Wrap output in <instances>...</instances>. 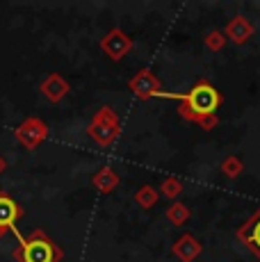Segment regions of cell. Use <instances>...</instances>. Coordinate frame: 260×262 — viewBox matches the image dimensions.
I'll return each mask as SVG.
<instances>
[{"label": "cell", "instance_id": "ba28073f", "mask_svg": "<svg viewBox=\"0 0 260 262\" xmlns=\"http://www.w3.org/2000/svg\"><path fill=\"white\" fill-rule=\"evenodd\" d=\"M23 216V210L7 191H0V226L16 233V221ZM18 237V233H16Z\"/></svg>", "mask_w": 260, "mask_h": 262}, {"label": "cell", "instance_id": "4fadbf2b", "mask_svg": "<svg viewBox=\"0 0 260 262\" xmlns=\"http://www.w3.org/2000/svg\"><path fill=\"white\" fill-rule=\"evenodd\" d=\"M135 201H137V205L142 210H151L160 201V191L153 185H142V187L135 191Z\"/></svg>", "mask_w": 260, "mask_h": 262}, {"label": "cell", "instance_id": "8fae6325", "mask_svg": "<svg viewBox=\"0 0 260 262\" xmlns=\"http://www.w3.org/2000/svg\"><path fill=\"white\" fill-rule=\"evenodd\" d=\"M224 34H226V39H231L233 43L242 46V43H247L249 39L253 37V23L244 16H233L231 21H228L226 30H224Z\"/></svg>", "mask_w": 260, "mask_h": 262}, {"label": "cell", "instance_id": "3957f363", "mask_svg": "<svg viewBox=\"0 0 260 262\" xmlns=\"http://www.w3.org/2000/svg\"><path fill=\"white\" fill-rule=\"evenodd\" d=\"M87 135L89 139H94L101 148H110L121 135V123H119V117L110 105L96 110V114L92 117L87 125Z\"/></svg>", "mask_w": 260, "mask_h": 262}, {"label": "cell", "instance_id": "9a60e30c", "mask_svg": "<svg viewBox=\"0 0 260 262\" xmlns=\"http://www.w3.org/2000/svg\"><path fill=\"white\" fill-rule=\"evenodd\" d=\"M158 191L164 196V199L176 201L178 196L183 194V180L176 178V176H169V178H164L162 183H160V189Z\"/></svg>", "mask_w": 260, "mask_h": 262}, {"label": "cell", "instance_id": "5b68a950", "mask_svg": "<svg viewBox=\"0 0 260 262\" xmlns=\"http://www.w3.org/2000/svg\"><path fill=\"white\" fill-rule=\"evenodd\" d=\"M98 46H101L103 55H107L112 62H119V59H123L130 50H133V37H128L121 28H112L101 39Z\"/></svg>", "mask_w": 260, "mask_h": 262}, {"label": "cell", "instance_id": "6da1fadb", "mask_svg": "<svg viewBox=\"0 0 260 262\" xmlns=\"http://www.w3.org/2000/svg\"><path fill=\"white\" fill-rule=\"evenodd\" d=\"M158 98H174L178 100V114L185 121H192L197 123L201 117H208V114H217L214 110L222 105V94L208 82V80H199L189 92L185 94H171V92H160Z\"/></svg>", "mask_w": 260, "mask_h": 262}, {"label": "cell", "instance_id": "d6986e66", "mask_svg": "<svg viewBox=\"0 0 260 262\" xmlns=\"http://www.w3.org/2000/svg\"><path fill=\"white\" fill-rule=\"evenodd\" d=\"M5 171H7V160H5L3 155H0V176H3Z\"/></svg>", "mask_w": 260, "mask_h": 262}, {"label": "cell", "instance_id": "5bb4252c", "mask_svg": "<svg viewBox=\"0 0 260 262\" xmlns=\"http://www.w3.org/2000/svg\"><path fill=\"white\" fill-rule=\"evenodd\" d=\"M167 219L171 221L174 226H185L189 221V216H192V212H189V208L185 203H181V201H174L171 205L167 208Z\"/></svg>", "mask_w": 260, "mask_h": 262}, {"label": "cell", "instance_id": "ffe728a7", "mask_svg": "<svg viewBox=\"0 0 260 262\" xmlns=\"http://www.w3.org/2000/svg\"><path fill=\"white\" fill-rule=\"evenodd\" d=\"M5 235H7V228H3V226H0V239H3Z\"/></svg>", "mask_w": 260, "mask_h": 262}, {"label": "cell", "instance_id": "9c48e42d", "mask_svg": "<svg viewBox=\"0 0 260 262\" xmlns=\"http://www.w3.org/2000/svg\"><path fill=\"white\" fill-rule=\"evenodd\" d=\"M201 251H203L201 242L194 237L192 233L181 235V237L174 242V246H171V253L176 255L181 262H194L199 255H201Z\"/></svg>", "mask_w": 260, "mask_h": 262}, {"label": "cell", "instance_id": "7a4b0ae2", "mask_svg": "<svg viewBox=\"0 0 260 262\" xmlns=\"http://www.w3.org/2000/svg\"><path fill=\"white\" fill-rule=\"evenodd\" d=\"M14 258L18 262H62L64 253L44 230H32L28 237L18 239V246L14 249Z\"/></svg>", "mask_w": 260, "mask_h": 262}, {"label": "cell", "instance_id": "30bf717a", "mask_svg": "<svg viewBox=\"0 0 260 262\" xmlns=\"http://www.w3.org/2000/svg\"><path fill=\"white\" fill-rule=\"evenodd\" d=\"M39 92L44 94V98L46 100H51V103H59V100L69 94V82L59 73H51V75H46V78L41 80Z\"/></svg>", "mask_w": 260, "mask_h": 262}, {"label": "cell", "instance_id": "52a82bcc", "mask_svg": "<svg viewBox=\"0 0 260 262\" xmlns=\"http://www.w3.org/2000/svg\"><path fill=\"white\" fill-rule=\"evenodd\" d=\"M237 239L242 242L260 262V208L237 228Z\"/></svg>", "mask_w": 260, "mask_h": 262}, {"label": "cell", "instance_id": "277c9868", "mask_svg": "<svg viewBox=\"0 0 260 262\" xmlns=\"http://www.w3.org/2000/svg\"><path fill=\"white\" fill-rule=\"evenodd\" d=\"M48 133H51V130H48V125L44 123L41 119L28 117L16 130H14V137H16V142L21 144L23 148L34 150L37 146H41L48 139Z\"/></svg>", "mask_w": 260, "mask_h": 262}, {"label": "cell", "instance_id": "8992f818", "mask_svg": "<svg viewBox=\"0 0 260 262\" xmlns=\"http://www.w3.org/2000/svg\"><path fill=\"white\" fill-rule=\"evenodd\" d=\"M128 89L137 96L139 100H148V98H156V96L162 92V82L156 78L153 71L142 69V71L135 73L133 78L128 80Z\"/></svg>", "mask_w": 260, "mask_h": 262}, {"label": "cell", "instance_id": "ac0fdd59", "mask_svg": "<svg viewBox=\"0 0 260 262\" xmlns=\"http://www.w3.org/2000/svg\"><path fill=\"white\" fill-rule=\"evenodd\" d=\"M197 123H199V128H201V130L210 133V130H214V128L219 125V117H217V114H208V117H201V119H199Z\"/></svg>", "mask_w": 260, "mask_h": 262}, {"label": "cell", "instance_id": "7c38bea8", "mask_svg": "<svg viewBox=\"0 0 260 262\" xmlns=\"http://www.w3.org/2000/svg\"><path fill=\"white\" fill-rule=\"evenodd\" d=\"M119 183H121L119 173L112 167H101L92 176V185L101 191V194H112V191L119 187Z\"/></svg>", "mask_w": 260, "mask_h": 262}, {"label": "cell", "instance_id": "2e32d148", "mask_svg": "<svg viewBox=\"0 0 260 262\" xmlns=\"http://www.w3.org/2000/svg\"><path fill=\"white\" fill-rule=\"evenodd\" d=\"M242 171H244V162L237 155H228V158L222 160V173L226 176V178H240Z\"/></svg>", "mask_w": 260, "mask_h": 262}, {"label": "cell", "instance_id": "e0dca14e", "mask_svg": "<svg viewBox=\"0 0 260 262\" xmlns=\"http://www.w3.org/2000/svg\"><path fill=\"white\" fill-rule=\"evenodd\" d=\"M203 43H206L208 50L219 53V50H224V46H226V34L222 30H210L206 37H203Z\"/></svg>", "mask_w": 260, "mask_h": 262}]
</instances>
